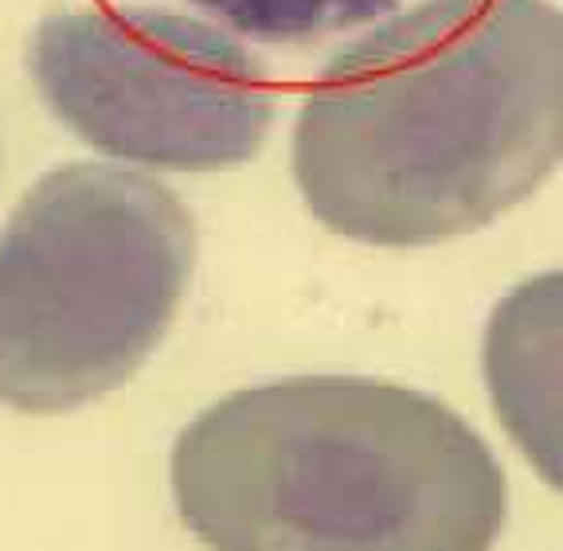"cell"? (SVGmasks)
I'll return each mask as SVG.
<instances>
[{
    "instance_id": "7a4b0ae2",
    "label": "cell",
    "mask_w": 563,
    "mask_h": 551,
    "mask_svg": "<svg viewBox=\"0 0 563 551\" xmlns=\"http://www.w3.org/2000/svg\"><path fill=\"white\" fill-rule=\"evenodd\" d=\"M173 497L211 551H493L509 485L434 395L298 376L211 403L173 447Z\"/></svg>"
},
{
    "instance_id": "8992f818",
    "label": "cell",
    "mask_w": 563,
    "mask_h": 551,
    "mask_svg": "<svg viewBox=\"0 0 563 551\" xmlns=\"http://www.w3.org/2000/svg\"><path fill=\"white\" fill-rule=\"evenodd\" d=\"M192 4L258 44H313L399 9V0H192Z\"/></svg>"
},
{
    "instance_id": "6da1fadb",
    "label": "cell",
    "mask_w": 563,
    "mask_h": 551,
    "mask_svg": "<svg viewBox=\"0 0 563 551\" xmlns=\"http://www.w3.org/2000/svg\"><path fill=\"white\" fill-rule=\"evenodd\" d=\"M563 165V12L427 0L341 47L294 125L313 219L372 246L470 235Z\"/></svg>"
},
{
    "instance_id": "277c9868",
    "label": "cell",
    "mask_w": 563,
    "mask_h": 551,
    "mask_svg": "<svg viewBox=\"0 0 563 551\" xmlns=\"http://www.w3.org/2000/svg\"><path fill=\"white\" fill-rule=\"evenodd\" d=\"M27 70L70 133L133 165H246L274 122L263 63L220 27L165 9L47 16L32 32Z\"/></svg>"
},
{
    "instance_id": "3957f363",
    "label": "cell",
    "mask_w": 563,
    "mask_h": 551,
    "mask_svg": "<svg viewBox=\"0 0 563 551\" xmlns=\"http://www.w3.org/2000/svg\"><path fill=\"white\" fill-rule=\"evenodd\" d=\"M196 263L192 216L165 184L63 165L0 231V403L75 411L161 344Z\"/></svg>"
},
{
    "instance_id": "5b68a950",
    "label": "cell",
    "mask_w": 563,
    "mask_h": 551,
    "mask_svg": "<svg viewBox=\"0 0 563 551\" xmlns=\"http://www.w3.org/2000/svg\"><path fill=\"white\" fill-rule=\"evenodd\" d=\"M482 372L497 422L563 493V271L520 282L493 306Z\"/></svg>"
}]
</instances>
